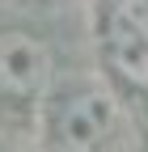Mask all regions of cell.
I'll use <instances>...</instances> for the list:
<instances>
[{"mask_svg": "<svg viewBox=\"0 0 148 152\" xmlns=\"http://www.w3.org/2000/svg\"><path fill=\"white\" fill-rule=\"evenodd\" d=\"M51 140L59 152H123L127 144V114L114 93L76 89L55 106Z\"/></svg>", "mask_w": 148, "mask_h": 152, "instance_id": "1", "label": "cell"}, {"mask_svg": "<svg viewBox=\"0 0 148 152\" xmlns=\"http://www.w3.org/2000/svg\"><path fill=\"white\" fill-rule=\"evenodd\" d=\"M51 47L34 30L9 26L0 30V97L9 102H34L42 97V89L51 85Z\"/></svg>", "mask_w": 148, "mask_h": 152, "instance_id": "2", "label": "cell"}, {"mask_svg": "<svg viewBox=\"0 0 148 152\" xmlns=\"http://www.w3.org/2000/svg\"><path fill=\"white\" fill-rule=\"evenodd\" d=\"M106 59L127 85L148 89V0H119L110 9Z\"/></svg>", "mask_w": 148, "mask_h": 152, "instance_id": "3", "label": "cell"}]
</instances>
